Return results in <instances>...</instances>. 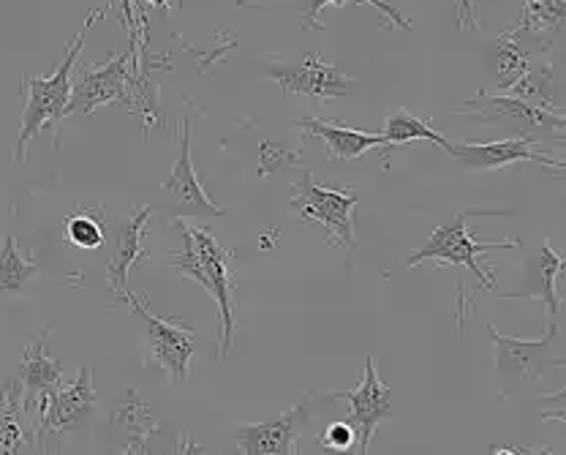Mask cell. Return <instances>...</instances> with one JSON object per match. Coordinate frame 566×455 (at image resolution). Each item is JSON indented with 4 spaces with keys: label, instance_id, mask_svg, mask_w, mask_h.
I'll return each mask as SVG.
<instances>
[{
    "label": "cell",
    "instance_id": "obj_1",
    "mask_svg": "<svg viewBox=\"0 0 566 455\" xmlns=\"http://www.w3.org/2000/svg\"><path fill=\"white\" fill-rule=\"evenodd\" d=\"M177 224L182 232V251H172L175 257H169L167 265L197 281L216 300L221 319V358H227L234 341V276L229 270L232 257L212 240L208 229L191 227L186 218H177Z\"/></svg>",
    "mask_w": 566,
    "mask_h": 455
},
{
    "label": "cell",
    "instance_id": "obj_2",
    "mask_svg": "<svg viewBox=\"0 0 566 455\" xmlns=\"http://www.w3.org/2000/svg\"><path fill=\"white\" fill-rule=\"evenodd\" d=\"M104 9L91 11L87 22L82 25V31L74 35V41L69 44L66 58L63 63L52 71L50 76H25V87H28V104L25 112H22V128H20V139H17V151L14 158H25V147L46 123L61 121L69 110V99H71V80H74V66L82 55V46H85V35L93 28V22H98Z\"/></svg>",
    "mask_w": 566,
    "mask_h": 455
},
{
    "label": "cell",
    "instance_id": "obj_3",
    "mask_svg": "<svg viewBox=\"0 0 566 455\" xmlns=\"http://www.w3.org/2000/svg\"><path fill=\"white\" fill-rule=\"evenodd\" d=\"M357 192L349 188L322 186L314 180L308 169L300 173L292 183V210L303 221H314L324 227V240L327 246H344L354 251L357 238H354V208H357Z\"/></svg>",
    "mask_w": 566,
    "mask_h": 455
},
{
    "label": "cell",
    "instance_id": "obj_4",
    "mask_svg": "<svg viewBox=\"0 0 566 455\" xmlns=\"http://www.w3.org/2000/svg\"><path fill=\"white\" fill-rule=\"evenodd\" d=\"M471 216H474V213L465 210V213H460L458 218H452L450 224H444V227H436L428 244H424L420 251H415L409 259H406V268H417V265H422V262L465 265V268H469L471 273L480 279L482 287L493 289L495 287L493 270L482 268L480 257H482V254L493 251V248H517L521 244H517V240H501V244H480V240H474V235H471V229H469V218Z\"/></svg>",
    "mask_w": 566,
    "mask_h": 455
},
{
    "label": "cell",
    "instance_id": "obj_5",
    "mask_svg": "<svg viewBox=\"0 0 566 455\" xmlns=\"http://www.w3.org/2000/svg\"><path fill=\"white\" fill-rule=\"evenodd\" d=\"M126 303L134 314L145 319V344H147V360L156 363L158 369L167 371L169 382L177 385V382L188 380V371H191V358L197 352V333L186 324L172 322V319L156 317L142 298L134 292H128L126 298L120 300Z\"/></svg>",
    "mask_w": 566,
    "mask_h": 455
},
{
    "label": "cell",
    "instance_id": "obj_6",
    "mask_svg": "<svg viewBox=\"0 0 566 455\" xmlns=\"http://www.w3.org/2000/svg\"><path fill=\"white\" fill-rule=\"evenodd\" d=\"M262 71L268 74V80L283 87V93L322 99V102H338L354 85V76L324 61L318 52H305L300 61L292 63L268 61L262 63Z\"/></svg>",
    "mask_w": 566,
    "mask_h": 455
},
{
    "label": "cell",
    "instance_id": "obj_7",
    "mask_svg": "<svg viewBox=\"0 0 566 455\" xmlns=\"http://www.w3.org/2000/svg\"><path fill=\"white\" fill-rule=\"evenodd\" d=\"M556 333L558 324L551 322L542 339L523 341L512 339V335H501L493 324H488V335H491L495 352V371H499L501 380L512 382V385H526V382L539 380L547 369L564 365L562 358H553Z\"/></svg>",
    "mask_w": 566,
    "mask_h": 455
},
{
    "label": "cell",
    "instance_id": "obj_8",
    "mask_svg": "<svg viewBox=\"0 0 566 455\" xmlns=\"http://www.w3.org/2000/svg\"><path fill=\"white\" fill-rule=\"evenodd\" d=\"M314 415V393H305L281 417L264 423H243L234 431L238 451L245 455H292L300 453V436Z\"/></svg>",
    "mask_w": 566,
    "mask_h": 455
},
{
    "label": "cell",
    "instance_id": "obj_9",
    "mask_svg": "<svg viewBox=\"0 0 566 455\" xmlns=\"http://www.w3.org/2000/svg\"><path fill=\"white\" fill-rule=\"evenodd\" d=\"M128 85H132V76H128L126 52L109 58L106 63L85 66L76 76V82H71L66 115H71V112L91 115V112L102 110L106 104H123L128 99Z\"/></svg>",
    "mask_w": 566,
    "mask_h": 455
},
{
    "label": "cell",
    "instance_id": "obj_10",
    "mask_svg": "<svg viewBox=\"0 0 566 455\" xmlns=\"http://www.w3.org/2000/svg\"><path fill=\"white\" fill-rule=\"evenodd\" d=\"M333 399L349 401L352 412L346 421L357 428V453H370L376 428L392 415V395H389V387L381 382L379 371H376V358L365 360V374L357 387L340 390Z\"/></svg>",
    "mask_w": 566,
    "mask_h": 455
},
{
    "label": "cell",
    "instance_id": "obj_11",
    "mask_svg": "<svg viewBox=\"0 0 566 455\" xmlns=\"http://www.w3.org/2000/svg\"><path fill=\"white\" fill-rule=\"evenodd\" d=\"M450 156H455L460 167L469 173H493V169H510L512 164L536 162L545 167L562 169V158H553L551 153L539 151V142L531 137L499 139V142H460L452 145Z\"/></svg>",
    "mask_w": 566,
    "mask_h": 455
},
{
    "label": "cell",
    "instance_id": "obj_12",
    "mask_svg": "<svg viewBox=\"0 0 566 455\" xmlns=\"http://www.w3.org/2000/svg\"><path fill=\"white\" fill-rule=\"evenodd\" d=\"M164 192L172 197V210L175 221L177 218H199V216H223L221 205H216L205 192L202 180H199L197 167H193L191 158V123L188 117H182L180 123V153H177V162L169 173L167 180L161 183Z\"/></svg>",
    "mask_w": 566,
    "mask_h": 455
},
{
    "label": "cell",
    "instance_id": "obj_13",
    "mask_svg": "<svg viewBox=\"0 0 566 455\" xmlns=\"http://www.w3.org/2000/svg\"><path fill=\"white\" fill-rule=\"evenodd\" d=\"M455 112H463V115H476L480 121H493V117H512V121H521L526 128H545V132H553L558 139L564 137V115L562 112L542 110V106L526 104L515 96H506V93H499V96H480L471 99L463 106H458Z\"/></svg>",
    "mask_w": 566,
    "mask_h": 455
},
{
    "label": "cell",
    "instance_id": "obj_14",
    "mask_svg": "<svg viewBox=\"0 0 566 455\" xmlns=\"http://www.w3.org/2000/svg\"><path fill=\"white\" fill-rule=\"evenodd\" d=\"M153 208H139L137 213H132L126 224L117 232V244L115 251H112L109 265H106V281H109V289L117 294V300L126 298L132 289H128V273H132L134 265L145 257V229L147 221H150Z\"/></svg>",
    "mask_w": 566,
    "mask_h": 455
},
{
    "label": "cell",
    "instance_id": "obj_15",
    "mask_svg": "<svg viewBox=\"0 0 566 455\" xmlns=\"http://www.w3.org/2000/svg\"><path fill=\"white\" fill-rule=\"evenodd\" d=\"M46 335H50V328H41L31 339V344L25 347L20 360V385L25 415L41 393H50V390H55L63 382L61 360L46 354Z\"/></svg>",
    "mask_w": 566,
    "mask_h": 455
},
{
    "label": "cell",
    "instance_id": "obj_16",
    "mask_svg": "<svg viewBox=\"0 0 566 455\" xmlns=\"http://www.w3.org/2000/svg\"><path fill=\"white\" fill-rule=\"evenodd\" d=\"M292 126L314 134L324 142V153L329 162H357L365 153L381 145V134H363L354 128L338 126V121H322V117H297Z\"/></svg>",
    "mask_w": 566,
    "mask_h": 455
},
{
    "label": "cell",
    "instance_id": "obj_17",
    "mask_svg": "<svg viewBox=\"0 0 566 455\" xmlns=\"http://www.w3.org/2000/svg\"><path fill=\"white\" fill-rule=\"evenodd\" d=\"M564 268V257L551 240H545V246L539 248L534 259L528 262V276L523 292H510L501 294V298H536L547 306V314H551V322L558 319V309H562V298L556 292L558 273Z\"/></svg>",
    "mask_w": 566,
    "mask_h": 455
},
{
    "label": "cell",
    "instance_id": "obj_18",
    "mask_svg": "<svg viewBox=\"0 0 566 455\" xmlns=\"http://www.w3.org/2000/svg\"><path fill=\"white\" fill-rule=\"evenodd\" d=\"M534 39H536L534 31H523V28H517V31L501 35V39L495 41L493 63H495V74H499V85H495V91L501 93L504 87H510L512 82H515L517 76L531 66L536 50L545 52V46H536L534 50V44H531Z\"/></svg>",
    "mask_w": 566,
    "mask_h": 455
},
{
    "label": "cell",
    "instance_id": "obj_19",
    "mask_svg": "<svg viewBox=\"0 0 566 455\" xmlns=\"http://www.w3.org/2000/svg\"><path fill=\"white\" fill-rule=\"evenodd\" d=\"M22 417L25 406L20 380L0 382V453H25V447H31V428H25Z\"/></svg>",
    "mask_w": 566,
    "mask_h": 455
},
{
    "label": "cell",
    "instance_id": "obj_20",
    "mask_svg": "<svg viewBox=\"0 0 566 455\" xmlns=\"http://www.w3.org/2000/svg\"><path fill=\"white\" fill-rule=\"evenodd\" d=\"M501 93L506 96H515L521 102L542 106V110H551V112H562V93H558L556 80H553V66L551 63H536V66H528L512 82L510 87H504Z\"/></svg>",
    "mask_w": 566,
    "mask_h": 455
},
{
    "label": "cell",
    "instance_id": "obj_21",
    "mask_svg": "<svg viewBox=\"0 0 566 455\" xmlns=\"http://www.w3.org/2000/svg\"><path fill=\"white\" fill-rule=\"evenodd\" d=\"M112 423L128 434L126 453H147L145 451L147 436L156 434L158 431L156 421L150 417V406L142 401V395L137 393V390H128L126 399L117 404V410L112 412Z\"/></svg>",
    "mask_w": 566,
    "mask_h": 455
},
{
    "label": "cell",
    "instance_id": "obj_22",
    "mask_svg": "<svg viewBox=\"0 0 566 455\" xmlns=\"http://www.w3.org/2000/svg\"><path fill=\"white\" fill-rule=\"evenodd\" d=\"M415 139H428L433 145H439L441 151L452 153V142L444 137L441 132H436L428 121L411 115L409 110H398L385 121V132H381V145L387 147H403Z\"/></svg>",
    "mask_w": 566,
    "mask_h": 455
},
{
    "label": "cell",
    "instance_id": "obj_23",
    "mask_svg": "<svg viewBox=\"0 0 566 455\" xmlns=\"http://www.w3.org/2000/svg\"><path fill=\"white\" fill-rule=\"evenodd\" d=\"M35 273H39V262L33 257H25L9 235L0 248V294H20Z\"/></svg>",
    "mask_w": 566,
    "mask_h": 455
},
{
    "label": "cell",
    "instance_id": "obj_24",
    "mask_svg": "<svg viewBox=\"0 0 566 455\" xmlns=\"http://www.w3.org/2000/svg\"><path fill=\"white\" fill-rule=\"evenodd\" d=\"M526 6V17L521 20L523 31L534 33H558L566 20V3L564 0H523Z\"/></svg>",
    "mask_w": 566,
    "mask_h": 455
},
{
    "label": "cell",
    "instance_id": "obj_25",
    "mask_svg": "<svg viewBox=\"0 0 566 455\" xmlns=\"http://www.w3.org/2000/svg\"><path fill=\"white\" fill-rule=\"evenodd\" d=\"M346 3H368L374 6L376 11H379L381 17H387L389 25L400 28V31H409L411 22L406 20L403 14H400V9H395L392 3H387V0H305V9H303V25L308 28H322V22L316 20L318 14H322L327 6H346Z\"/></svg>",
    "mask_w": 566,
    "mask_h": 455
},
{
    "label": "cell",
    "instance_id": "obj_26",
    "mask_svg": "<svg viewBox=\"0 0 566 455\" xmlns=\"http://www.w3.org/2000/svg\"><path fill=\"white\" fill-rule=\"evenodd\" d=\"M66 244L85 248V251H93V248L104 246V227L93 213H74V216L66 218Z\"/></svg>",
    "mask_w": 566,
    "mask_h": 455
},
{
    "label": "cell",
    "instance_id": "obj_27",
    "mask_svg": "<svg viewBox=\"0 0 566 455\" xmlns=\"http://www.w3.org/2000/svg\"><path fill=\"white\" fill-rule=\"evenodd\" d=\"M354 440H357V428L349 421L333 423L327 428V434L318 436V445L329 453H349Z\"/></svg>",
    "mask_w": 566,
    "mask_h": 455
},
{
    "label": "cell",
    "instance_id": "obj_28",
    "mask_svg": "<svg viewBox=\"0 0 566 455\" xmlns=\"http://www.w3.org/2000/svg\"><path fill=\"white\" fill-rule=\"evenodd\" d=\"M120 9H123V22L128 28H134V0H120Z\"/></svg>",
    "mask_w": 566,
    "mask_h": 455
},
{
    "label": "cell",
    "instance_id": "obj_29",
    "mask_svg": "<svg viewBox=\"0 0 566 455\" xmlns=\"http://www.w3.org/2000/svg\"><path fill=\"white\" fill-rule=\"evenodd\" d=\"M145 3L156 6V9H161V11H172V3H169V0H145Z\"/></svg>",
    "mask_w": 566,
    "mask_h": 455
}]
</instances>
